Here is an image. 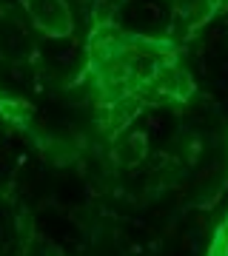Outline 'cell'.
<instances>
[{
	"label": "cell",
	"mask_w": 228,
	"mask_h": 256,
	"mask_svg": "<svg viewBox=\"0 0 228 256\" xmlns=\"http://www.w3.org/2000/svg\"><path fill=\"white\" fill-rule=\"evenodd\" d=\"M35 34L23 6H0V57L6 63H26L37 52Z\"/></svg>",
	"instance_id": "cell-1"
},
{
	"label": "cell",
	"mask_w": 228,
	"mask_h": 256,
	"mask_svg": "<svg viewBox=\"0 0 228 256\" xmlns=\"http://www.w3.org/2000/svg\"><path fill=\"white\" fill-rule=\"evenodd\" d=\"M29 23L46 40H66L74 34V12L69 0H20Z\"/></svg>",
	"instance_id": "cell-2"
},
{
	"label": "cell",
	"mask_w": 228,
	"mask_h": 256,
	"mask_svg": "<svg viewBox=\"0 0 228 256\" xmlns=\"http://www.w3.org/2000/svg\"><path fill=\"white\" fill-rule=\"evenodd\" d=\"M168 6L174 12V20H205V6H211V0H168Z\"/></svg>",
	"instance_id": "cell-3"
},
{
	"label": "cell",
	"mask_w": 228,
	"mask_h": 256,
	"mask_svg": "<svg viewBox=\"0 0 228 256\" xmlns=\"http://www.w3.org/2000/svg\"><path fill=\"white\" fill-rule=\"evenodd\" d=\"M23 256H63V254H60V248L52 245L46 236L35 234V239H32V242H26V250H23Z\"/></svg>",
	"instance_id": "cell-4"
},
{
	"label": "cell",
	"mask_w": 228,
	"mask_h": 256,
	"mask_svg": "<svg viewBox=\"0 0 228 256\" xmlns=\"http://www.w3.org/2000/svg\"><path fill=\"white\" fill-rule=\"evenodd\" d=\"M205 256H228V234H225L222 225L217 228V234H214V239H211V248H208Z\"/></svg>",
	"instance_id": "cell-5"
},
{
	"label": "cell",
	"mask_w": 228,
	"mask_h": 256,
	"mask_svg": "<svg viewBox=\"0 0 228 256\" xmlns=\"http://www.w3.org/2000/svg\"><path fill=\"white\" fill-rule=\"evenodd\" d=\"M222 228H225V234H228V214H225V222H222Z\"/></svg>",
	"instance_id": "cell-6"
}]
</instances>
